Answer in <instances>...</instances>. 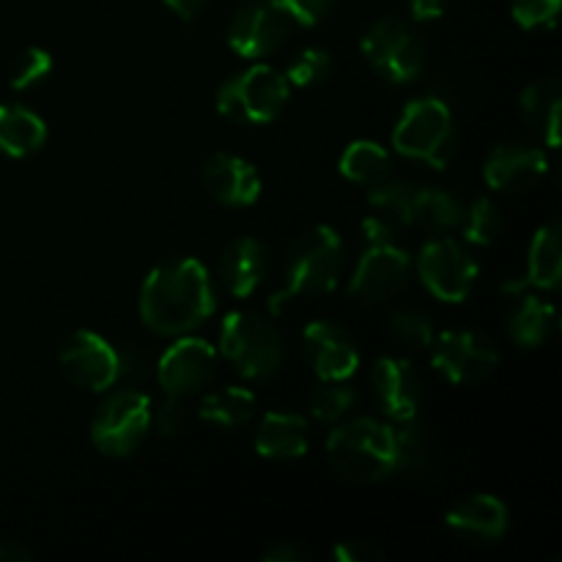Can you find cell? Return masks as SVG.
<instances>
[{"label":"cell","mask_w":562,"mask_h":562,"mask_svg":"<svg viewBox=\"0 0 562 562\" xmlns=\"http://www.w3.org/2000/svg\"><path fill=\"white\" fill-rule=\"evenodd\" d=\"M333 558L338 562H382L384 554L371 541H357V538H351V541H340L333 549Z\"/></svg>","instance_id":"f35d334b"},{"label":"cell","mask_w":562,"mask_h":562,"mask_svg":"<svg viewBox=\"0 0 562 562\" xmlns=\"http://www.w3.org/2000/svg\"><path fill=\"white\" fill-rule=\"evenodd\" d=\"M36 554L20 541H0V562H31Z\"/></svg>","instance_id":"7bdbcfd3"},{"label":"cell","mask_w":562,"mask_h":562,"mask_svg":"<svg viewBox=\"0 0 562 562\" xmlns=\"http://www.w3.org/2000/svg\"><path fill=\"white\" fill-rule=\"evenodd\" d=\"M393 146L415 162L442 170L459 148V130L448 104L434 97L406 104L393 130Z\"/></svg>","instance_id":"5b68a950"},{"label":"cell","mask_w":562,"mask_h":562,"mask_svg":"<svg viewBox=\"0 0 562 562\" xmlns=\"http://www.w3.org/2000/svg\"><path fill=\"white\" fill-rule=\"evenodd\" d=\"M431 362L448 382L477 384L499 366V351L483 333L472 329H448L434 338Z\"/></svg>","instance_id":"8fae6325"},{"label":"cell","mask_w":562,"mask_h":562,"mask_svg":"<svg viewBox=\"0 0 562 562\" xmlns=\"http://www.w3.org/2000/svg\"><path fill=\"white\" fill-rule=\"evenodd\" d=\"M329 71H333V55L322 47H305L291 58L285 80H289V86L311 88L327 80Z\"/></svg>","instance_id":"836d02e7"},{"label":"cell","mask_w":562,"mask_h":562,"mask_svg":"<svg viewBox=\"0 0 562 562\" xmlns=\"http://www.w3.org/2000/svg\"><path fill=\"white\" fill-rule=\"evenodd\" d=\"M203 187L223 206H252L261 195V176L252 162L236 154H212L201 170Z\"/></svg>","instance_id":"d6986e66"},{"label":"cell","mask_w":562,"mask_h":562,"mask_svg":"<svg viewBox=\"0 0 562 562\" xmlns=\"http://www.w3.org/2000/svg\"><path fill=\"white\" fill-rule=\"evenodd\" d=\"M355 401V387H349L346 382H322L307 395V412L318 423H338L340 417L349 415Z\"/></svg>","instance_id":"1f68e13d"},{"label":"cell","mask_w":562,"mask_h":562,"mask_svg":"<svg viewBox=\"0 0 562 562\" xmlns=\"http://www.w3.org/2000/svg\"><path fill=\"white\" fill-rule=\"evenodd\" d=\"M291 20L274 5V0H250L234 14L228 27V44L241 58H267L283 47Z\"/></svg>","instance_id":"9a60e30c"},{"label":"cell","mask_w":562,"mask_h":562,"mask_svg":"<svg viewBox=\"0 0 562 562\" xmlns=\"http://www.w3.org/2000/svg\"><path fill=\"white\" fill-rule=\"evenodd\" d=\"M371 390L379 409L395 423L415 420L423 404V382L404 357H382L371 371Z\"/></svg>","instance_id":"2e32d148"},{"label":"cell","mask_w":562,"mask_h":562,"mask_svg":"<svg viewBox=\"0 0 562 562\" xmlns=\"http://www.w3.org/2000/svg\"><path fill=\"white\" fill-rule=\"evenodd\" d=\"M461 231H464V239L470 245L488 247L499 239L503 234V212H499L497 203L492 198H477L470 209L461 212Z\"/></svg>","instance_id":"4dcf8cb0"},{"label":"cell","mask_w":562,"mask_h":562,"mask_svg":"<svg viewBox=\"0 0 562 562\" xmlns=\"http://www.w3.org/2000/svg\"><path fill=\"white\" fill-rule=\"evenodd\" d=\"M217 371V351L203 338H179L157 366V379L170 398H192L209 387Z\"/></svg>","instance_id":"5bb4252c"},{"label":"cell","mask_w":562,"mask_h":562,"mask_svg":"<svg viewBox=\"0 0 562 562\" xmlns=\"http://www.w3.org/2000/svg\"><path fill=\"white\" fill-rule=\"evenodd\" d=\"M151 431V398L140 390L113 393L91 420V442L108 459H126Z\"/></svg>","instance_id":"52a82bcc"},{"label":"cell","mask_w":562,"mask_h":562,"mask_svg":"<svg viewBox=\"0 0 562 562\" xmlns=\"http://www.w3.org/2000/svg\"><path fill=\"white\" fill-rule=\"evenodd\" d=\"M461 212L464 209L450 192L437 190V187H417L415 206H412V225H420V228L442 236L448 231L459 228Z\"/></svg>","instance_id":"83f0119b"},{"label":"cell","mask_w":562,"mask_h":562,"mask_svg":"<svg viewBox=\"0 0 562 562\" xmlns=\"http://www.w3.org/2000/svg\"><path fill=\"white\" fill-rule=\"evenodd\" d=\"M263 560L267 562H302L307 560V552L302 547L291 541H278L263 552Z\"/></svg>","instance_id":"ab89813d"},{"label":"cell","mask_w":562,"mask_h":562,"mask_svg":"<svg viewBox=\"0 0 562 562\" xmlns=\"http://www.w3.org/2000/svg\"><path fill=\"white\" fill-rule=\"evenodd\" d=\"M395 437V470L393 475L406 477V481H423L428 472L434 470V453H431V437L426 428L415 420L398 423L393 428Z\"/></svg>","instance_id":"4316f807"},{"label":"cell","mask_w":562,"mask_h":562,"mask_svg":"<svg viewBox=\"0 0 562 562\" xmlns=\"http://www.w3.org/2000/svg\"><path fill=\"white\" fill-rule=\"evenodd\" d=\"M217 307L209 269L198 258H170L146 274L140 318L151 333L179 338L201 327Z\"/></svg>","instance_id":"6da1fadb"},{"label":"cell","mask_w":562,"mask_h":562,"mask_svg":"<svg viewBox=\"0 0 562 562\" xmlns=\"http://www.w3.org/2000/svg\"><path fill=\"white\" fill-rule=\"evenodd\" d=\"M58 362L71 384L91 390V393H104L121 379L119 351L108 338L91 333V329L71 333L60 346Z\"/></svg>","instance_id":"30bf717a"},{"label":"cell","mask_w":562,"mask_h":562,"mask_svg":"<svg viewBox=\"0 0 562 562\" xmlns=\"http://www.w3.org/2000/svg\"><path fill=\"white\" fill-rule=\"evenodd\" d=\"M162 3L168 5V9L173 11L179 20L192 22V20H198V16H201V11L206 9L209 0H162Z\"/></svg>","instance_id":"b9f144b4"},{"label":"cell","mask_w":562,"mask_h":562,"mask_svg":"<svg viewBox=\"0 0 562 562\" xmlns=\"http://www.w3.org/2000/svg\"><path fill=\"white\" fill-rule=\"evenodd\" d=\"M549 159L527 140H508L492 148L483 162V179L497 192H527L547 176Z\"/></svg>","instance_id":"e0dca14e"},{"label":"cell","mask_w":562,"mask_h":562,"mask_svg":"<svg viewBox=\"0 0 562 562\" xmlns=\"http://www.w3.org/2000/svg\"><path fill=\"white\" fill-rule=\"evenodd\" d=\"M274 5H278L294 25L313 27L333 11L335 0H274Z\"/></svg>","instance_id":"8d00e7d4"},{"label":"cell","mask_w":562,"mask_h":562,"mask_svg":"<svg viewBox=\"0 0 562 562\" xmlns=\"http://www.w3.org/2000/svg\"><path fill=\"white\" fill-rule=\"evenodd\" d=\"M387 329L395 340H401L409 349H428L437 338L434 322L417 307H398V311L390 313Z\"/></svg>","instance_id":"d6a6232c"},{"label":"cell","mask_w":562,"mask_h":562,"mask_svg":"<svg viewBox=\"0 0 562 562\" xmlns=\"http://www.w3.org/2000/svg\"><path fill=\"white\" fill-rule=\"evenodd\" d=\"M256 412V395L245 387H223L214 390L203 398L201 404V420L212 423L220 428H239Z\"/></svg>","instance_id":"f546056e"},{"label":"cell","mask_w":562,"mask_h":562,"mask_svg":"<svg viewBox=\"0 0 562 562\" xmlns=\"http://www.w3.org/2000/svg\"><path fill=\"white\" fill-rule=\"evenodd\" d=\"M311 431L305 417L294 412H267L258 423L256 450L261 459L269 461H294L307 453Z\"/></svg>","instance_id":"7402d4cb"},{"label":"cell","mask_w":562,"mask_h":562,"mask_svg":"<svg viewBox=\"0 0 562 562\" xmlns=\"http://www.w3.org/2000/svg\"><path fill=\"white\" fill-rule=\"evenodd\" d=\"M445 5H448V0H409L412 20H439L445 14Z\"/></svg>","instance_id":"60d3db41"},{"label":"cell","mask_w":562,"mask_h":562,"mask_svg":"<svg viewBox=\"0 0 562 562\" xmlns=\"http://www.w3.org/2000/svg\"><path fill=\"white\" fill-rule=\"evenodd\" d=\"M220 351L250 382H269L285 362V340L269 318L250 311L225 316L220 329Z\"/></svg>","instance_id":"277c9868"},{"label":"cell","mask_w":562,"mask_h":562,"mask_svg":"<svg viewBox=\"0 0 562 562\" xmlns=\"http://www.w3.org/2000/svg\"><path fill=\"white\" fill-rule=\"evenodd\" d=\"M412 272V261L406 250L393 241L371 245V250L360 258L349 283V296L362 305H382L393 300L406 285Z\"/></svg>","instance_id":"7c38bea8"},{"label":"cell","mask_w":562,"mask_h":562,"mask_svg":"<svg viewBox=\"0 0 562 562\" xmlns=\"http://www.w3.org/2000/svg\"><path fill=\"white\" fill-rule=\"evenodd\" d=\"M269 267H272V258H269L267 245L252 236H239L228 241L220 256V280L231 294L245 300L263 283Z\"/></svg>","instance_id":"44dd1931"},{"label":"cell","mask_w":562,"mask_h":562,"mask_svg":"<svg viewBox=\"0 0 562 562\" xmlns=\"http://www.w3.org/2000/svg\"><path fill=\"white\" fill-rule=\"evenodd\" d=\"M505 329H508L510 340L516 346H521V349H538L558 329V313H554V307L549 302L538 300L532 294H521L514 300Z\"/></svg>","instance_id":"cb8c5ba5"},{"label":"cell","mask_w":562,"mask_h":562,"mask_svg":"<svg viewBox=\"0 0 562 562\" xmlns=\"http://www.w3.org/2000/svg\"><path fill=\"white\" fill-rule=\"evenodd\" d=\"M49 75H53V55L42 47H27L11 66L9 86L14 91H27V88L42 86Z\"/></svg>","instance_id":"e575fe53"},{"label":"cell","mask_w":562,"mask_h":562,"mask_svg":"<svg viewBox=\"0 0 562 562\" xmlns=\"http://www.w3.org/2000/svg\"><path fill=\"white\" fill-rule=\"evenodd\" d=\"M390 170L393 159L376 140H355L340 157V173L362 187H376L379 181L390 179Z\"/></svg>","instance_id":"f1b7e54d"},{"label":"cell","mask_w":562,"mask_h":562,"mask_svg":"<svg viewBox=\"0 0 562 562\" xmlns=\"http://www.w3.org/2000/svg\"><path fill=\"white\" fill-rule=\"evenodd\" d=\"M302 357L318 382H349L360 368V349L346 327L322 318L302 333Z\"/></svg>","instance_id":"4fadbf2b"},{"label":"cell","mask_w":562,"mask_h":562,"mask_svg":"<svg viewBox=\"0 0 562 562\" xmlns=\"http://www.w3.org/2000/svg\"><path fill=\"white\" fill-rule=\"evenodd\" d=\"M562 280V228L558 220L541 225L530 241L527 256V283L554 291Z\"/></svg>","instance_id":"484cf974"},{"label":"cell","mask_w":562,"mask_h":562,"mask_svg":"<svg viewBox=\"0 0 562 562\" xmlns=\"http://www.w3.org/2000/svg\"><path fill=\"white\" fill-rule=\"evenodd\" d=\"M360 49L368 66L382 80L395 82V86L415 80L426 64V44H423L420 33L398 16H384V20L373 22L362 36Z\"/></svg>","instance_id":"ba28073f"},{"label":"cell","mask_w":562,"mask_h":562,"mask_svg":"<svg viewBox=\"0 0 562 562\" xmlns=\"http://www.w3.org/2000/svg\"><path fill=\"white\" fill-rule=\"evenodd\" d=\"M344 269V239L329 225H316L291 241L285 252L283 285L269 296V311L274 316L285 311L300 296L329 294L338 285Z\"/></svg>","instance_id":"7a4b0ae2"},{"label":"cell","mask_w":562,"mask_h":562,"mask_svg":"<svg viewBox=\"0 0 562 562\" xmlns=\"http://www.w3.org/2000/svg\"><path fill=\"white\" fill-rule=\"evenodd\" d=\"M417 187L412 181L384 179L371 187L368 195V214L362 220V236L371 245L393 241L395 236L412 225V206H415Z\"/></svg>","instance_id":"ac0fdd59"},{"label":"cell","mask_w":562,"mask_h":562,"mask_svg":"<svg viewBox=\"0 0 562 562\" xmlns=\"http://www.w3.org/2000/svg\"><path fill=\"white\" fill-rule=\"evenodd\" d=\"M508 508H505L503 499L492 497V494H472V497L453 505L450 514L445 516V525L456 536L475 543L503 541V536L508 532Z\"/></svg>","instance_id":"ffe728a7"},{"label":"cell","mask_w":562,"mask_h":562,"mask_svg":"<svg viewBox=\"0 0 562 562\" xmlns=\"http://www.w3.org/2000/svg\"><path fill=\"white\" fill-rule=\"evenodd\" d=\"M47 143V124L22 104H0V151L5 157H31Z\"/></svg>","instance_id":"d4e9b609"},{"label":"cell","mask_w":562,"mask_h":562,"mask_svg":"<svg viewBox=\"0 0 562 562\" xmlns=\"http://www.w3.org/2000/svg\"><path fill=\"white\" fill-rule=\"evenodd\" d=\"M423 285L442 302H464L477 283V263L453 236H437L417 256Z\"/></svg>","instance_id":"9c48e42d"},{"label":"cell","mask_w":562,"mask_h":562,"mask_svg":"<svg viewBox=\"0 0 562 562\" xmlns=\"http://www.w3.org/2000/svg\"><path fill=\"white\" fill-rule=\"evenodd\" d=\"M521 115L527 126L547 143L549 148L560 146V115H562V88L554 77L530 82L519 99Z\"/></svg>","instance_id":"603a6c76"},{"label":"cell","mask_w":562,"mask_h":562,"mask_svg":"<svg viewBox=\"0 0 562 562\" xmlns=\"http://www.w3.org/2000/svg\"><path fill=\"white\" fill-rule=\"evenodd\" d=\"M291 97L285 75L272 66H250L239 75L228 77L217 91V110L231 124L261 126L280 119Z\"/></svg>","instance_id":"8992f818"},{"label":"cell","mask_w":562,"mask_h":562,"mask_svg":"<svg viewBox=\"0 0 562 562\" xmlns=\"http://www.w3.org/2000/svg\"><path fill=\"white\" fill-rule=\"evenodd\" d=\"M562 0H514L510 14L514 22L525 31H536V27H552L558 22Z\"/></svg>","instance_id":"d590c367"},{"label":"cell","mask_w":562,"mask_h":562,"mask_svg":"<svg viewBox=\"0 0 562 562\" xmlns=\"http://www.w3.org/2000/svg\"><path fill=\"white\" fill-rule=\"evenodd\" d=\"M187 423V412L184 406H181V398H170L165 401L162 406L157 409V415L151 412V426H157V431L162 434V437H176V434L184 428Z\"/></svg>","instance_id":"74e56055"},{"label":"cell","mask_w":562,"mask_h":562,"mask_svg":"<svg viewBox=\"0 0 562 562\" xmlns=\"http://www.w3.org/2000/svg\"><path fill=\"white\" fill-rule=\"evenodd\" d=\"M333 470L355 486H373L395 470L393 428L373 417H357L335 428L327 439Z\"/></svg>","instance_id":"3957f363"}]
</instances>
